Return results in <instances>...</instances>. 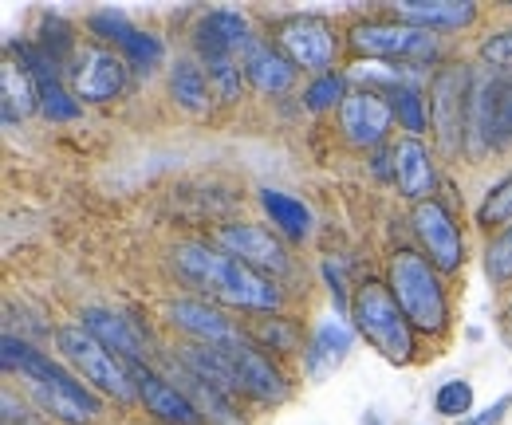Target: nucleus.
<instances>
[{
  "label": "nucleus",
  "mask_w": 512,
  "mask_h": 425,
  "mask_svg": "<svg viewBox=\"0 0 512 425\" xmlns=\"http://www.w3.org/2000/svg\"><path fill=\"white\" fill-rule=\"evenodd\" d=\"M241 67H245V79L253 83L260 95H284L296 83V63L288 60L284 52H276L272 44H253L245 52Z\"/></svg>",
  "instance_id": "obj_23"
},
{
  "label": "nucleus",
  "mask_w": 512,
  "mask_h": 425,
  "mask_svg": "<svg viewBox=\"0 0 512 425\" xmlns=\"http://www.w3.org/2000/svg\"><path fill=\"white\" fill-rule=\"evenodd\" d=\"M481 60L489 63V67L512 71V28H501V32L481 40Z\"/></svg>",
  "instance_id": "obj_34"
},
{
  "label": "nucleus",
  "mask_w": 512,
  "mask_h": 425,
  "mask_svg": "<svg viewBox=\"0 0 512 425\" xmlns=\"http://www.w3.org/2000/svg\"><path fill=\"white\" fill-rule=\"evenodd\" d=\"M351 343H355V335H351V327H347L343 319H323L320 327H316V335H312V343H308V351H304V370H308V378L323 382L335 366L347 359Z\"/></svg>",
  "instance_id": "obj_24"
},
{
  "label": "nucleus",
  "mask_w": 512,
  "mask_h": 425,
  "mask_svg": "<svg viewBox=\"0 0 512 425\" xmlns=\"http://www.w3.org/2000/svg\"><path fill=\"white\" fill-rule=\"evenodd\" d=\"M351 319H355V331L379 351L390 363H410L414 359V327L406 319V311L398 307L390 284H359L355 300H351Z\"/></svg>",
  "instance_id": "obj_5"
},
{
  "label": "nucleus",
  "mask_w": 512,
  "mask_h": 425,
  "mask_svg": "<svg viewBox=\"0 0 512 425\" xmlns=\"http://www.w3.org/2000/svg\"><path fill=\"white\" fill-rule=\"evenodd\" d=\"M351 48L367 60H434L442 40L430 28H414L402 20H367L351 28Z\"/></svg>",
  "instance_id": "obj_7"
},
{
  "label": "nucleus",
  "mask_w": 512,
  "mask_h": 425,
  "mask_svg": "<svg viewBox=\"0 0 512 425\" xmlns=\"http://www.w3.org/2000/svg\"><path fill=\"white\" fill-rule=\"evenodd\" d=\"M4 370H20L24 382H28V390H32V398L56 422L91 425L103 414L99 410V398L91 394L87 382H79V374H71L67 366L52 363L44 351H32L16 335H4Z\"/></svg>",
  "instance_id": "obj_2"
},
{
  "label": "nucleus",
  "mask_w": 512,
  "mask_h": 425,
  "mask_svg": "<svg viewBox=\"0 0 512 425\" xmlns=\"http://www.w3.org/2000/svg\"><path fill=\"white\" fill-rule=\"evenodd\" d=\"M351 91H347V83H343V75H316L312 79V87L304 91V103H308V111H331V107H343V99H347Z\"/></svg>",
  "instance_id": "obj_29"
},
{
  "label": "nucleus",
  "mask_w": 512,
  "mask_h": 425,
  "mask_svg": "<svg viewBox=\"0 0 512 425\" xmlns=\"http://www.w3.org/2000/svg\"><path fill=\"white\" fill-rule=\"evenodd\" d=\"M36 107H40V99H36V83H32L28 67L4 60L0 63V111H4V126H16L20 119H28Z\"/></svg>",
  "instance_id": "obj_25"
},
{
  "label": "nucleus",
  "mask_w": 512,
  "mask_h": 425,
  "mask_svg": "<svg viewBox=\"0 0 512 425\" xmlns=\"http://www.w3.org/2000/svg\"><path fill=\"white\" fill-rule=\"evenodd\" d=\"M434 410L449 422H457V418L465 422V414L473 410V386L465 378H446L438 386V394H434Z\"/></svg>",
  "instance_id": "obj_28"
},
{
  "label": "nucleus",
  "mask_w": 512,
  "mask_h": 425,
  "mask_svg": "<svg viewBox=\"0 0 512 425\" xmlns=\"http://www.w3.org/2000/svg\"><path fill=\"white\" fill-rule=\"evenodd\" d=\"M260 205L272 221V229L288 241H308L312 233V209L304 201H296L292 193H280V189H264L260 193Z\"/></svg>",
  "instance_id": "obj_26"
},
{
  "label": "nucleus",
  "mask_w": 512,
  "mask_h": 425,
  "mask_svg": "<svg viewBox=\"0 0 512 425\" xmlns=\"http://www.w3.org/2000/svg\"><path fill=\"white\" fill-rule=\"evenodd\" d=\"M276 36H280V52L296 67H304V71L327 75V67L335 63V48L339 44H335L331 24L320 20V16H288Z\"/></svg>",
  "instance_id": "obj_9"
},
{
  "label": "nucleus",
  "mask_w": 512,
  "mask_h": 425,
  "mask_svg": "<svg viewBox=\"0 0 512 425\" xmlns=\"http://www.w3.org/2000/svg\"><path fill=\"white\" fill-rule=\"evenodd\" d=\"M40 52L48 60L64 63L67 56L75 60V40H71V28H67L60 16H44V36H40Z\"/></svg>",
  "instance_id": "obj_32"
},
{
  "label": "nucleus",
  "mask_w": 512,
  "mask_h": 425,
  "mask_svg": "<svg viewBox=\"0 0 512 425\" xmlns=\"http://www.w3.org/2000/svg\"><path fill=\"white\" fill-rule=\"evenodd\" d=\"M170 91H174L178 107H186L190 115L209 111V95H213V87H209V71H205L197 60H190V56H182V60L170 67Z\"/></svg>",
  "instance_id": "obj_27"
},
{
  "label": "nucleus",
  "mask_w": 512,
  "mask_h": 425,
  "mask_svg": "<svg viewBox=\"0 0 512 425\" xmlns=\"http://www.w3.org/2000/svg\"><path fill=\"white\" fill-rule=\"evenodd\" d=\"M485 272L493 284L512 280V225L501 229V237H493V244L485 248Z\"/></svg>",
  "instance_id": "obj_33"
},
{
  "label": "nucleus",
  "mask_w": 512,
  "mask_h": 425,
  "mask_svg": "<svg viewBox=\"0 0 512 425\" xmlns=\"http://www.w3.org/2000/svg\"><path fill=\"white\" fill-rule=\"evenodd\" d=\"M465 142L473 158L512 146V71H481L469 91Z\"/></svg>",
  "instance_id": "obj_4"
},
{
  "label": "nucleus",
  "mask_w": 512,
  "mask_h": 425,
  "mask_svg": "<svg viewBox=\"0 0 512 425\" xmlns=\"http://www.w3.org/2000/svg\"><path fill=\"white\" fill-rule=\"evenodd\" d=\"M221 351L229 355L233 370L241 374V386H245L249 398H256V402H284V398H288V382H284V374L272 366L268 355H260L245 339H237V343H229V347H221Z\"/></svg>",
  "instance_id": "obj_18"
},
{
  "label": "nucleus",
  "mask_w": 512,
  "mask_h": 425,
  "mask_svg": "<svg viewBox=\"0 0 512 425\" xmlns=\"http://www.w3.org/2000/svg\"><path fill=\"white\" fill-rule=\"evenodd\" d=\"M390 292H394L398 307L406 311V319H410L414 331L442 335L449 327L446 288L438 280V268L426 256H418L410 248L394 252L390 256Z\"/></svg>",
  "instance_id": "obj_3"
},
{
  "label": "nucleus",
  "mask_w": 512,
  "mask_h": 425,
  "mask_svg": "<svg viewBox=\"0 0 512 425\" xmlns=\"http://www.w3.org/2000/svg\"><path fill=\"white\" fill-rule=\"evenodd\" d=\"M509 410H512V394H501V398H497L489 410H481L477 418H465L461 425H501V418H505Z\"/></svg>",
  "instance_id": "obj_35"
},
{
  "label": "nucleus",
  "mask_w": 512,
  "mask_h": 425,
  "mask_svg": "<svg viewBox=\"0 0 512 425\" xmlns=\"http://www.w3.org/2000/svg\"><path fill=\"white\" fill-rule=\"evenodd\" d=\"M12 48L20 52V63L28 67L32 83H36V99H40L44 119H52V122L79 119V99L60 83V71H56L60 63L48 60V56H44L40 48H32V44H12Z\"/></svg>",
  "instance_id": "obj_17"
},
{
  "label": "nucleus",
  "mask_w": 512,
  "mask_h": 425,
  "mask_svg": "<svg viewBox=\"0 0 512 425\" xmlns=\"http://www.w3.org/2000/svg\"><path fill=\"white\" fill-rule=\"evenodd\" d=\"M170 323L178 327V331H190L193 339H201V343H209V347H229V343H237V339H245L217 307L201 304V300H178V304H170Z\"/></svg>",
  "instance_id": "obj_19"
},
{
  "label": "nucleus",
  "mask_w": 512,
  "mask_h": 425,
  "mask_svg": "<svg viewBox=\"0 0 512 425\" xmlns=\"http://www.w3.org/2000/svg\"><path fill=\"white\" fill-rule=\"evenodd\" d=\"M253 335L268 351H280V355H288V351L300 347V331H296V323H288V319H260L253 327Z\"/></svg>",
  "instance_id": "obj_31"
},
{
  "label": "nucleus",
  "mask_w": 512,
  "mask_h": 425,
  "mask_svg": "<svg viewBox=\"0 0 512 425\" xmlns=\"http://www.w3.org/2000/svg\"><path fill=\"white\" fill-rule=\"evenodd\" d=\"M339 122H343V138L351 146H383V138L390 134L394 122V107L386 103L383 91H351L339 107Z\"/></svg>",
  "instance_id": "obj_16"
},
{
  "label": "nucleus",
  "mask_w": 512,
  "mask_h": 425,
  "mask_svg": "<svg viewBox=\"0 0 512 425\" xmlns=\"http://www.w3.org/2000/svg\"><path fill=\"white\" fill-rule=\"evenodd\" d=\"M217 244L229 256H237L241 264H249L253 272L268 276V280L272 276H288V268H292L284 244L276 241L264 225H225V229H217Z\"/></svg>",
  "instance_id": "obj_12"
},
{
  "label": "nucleus",
  "mask_w": 512,
  "mask_h": 425,
  "mask_svg": "<svg viewBox=\"0 0 512 425\" xmlns=\"http://www.w3.org/2000/svg\"><path fill=\"white\" fill-rule=\"evenodd\" d=\"M193 44H197V56L201 63H217V60H245V52L253 48L256 40L249 36V20L241 12H229V8H217V12H205L193 28Z\"/></svg>",
  "instance_id": "obj_14"
},
{
  "label": "nucleus",
  "mask_w": 512,
  "mask_h": 425,
  "mask_svg": "<svg viewBox=\"0 0 512 425\" xmlns=\"http://www.w3.org/2000/svg\"><path fill=\"white\" fill-rule=\"evenodd\" d=\"M130 378H134V390L142 398V406L166 425H201V410L190 402L186 390H178L174 382H166L162 374H154L146 363H130Z\"/></svg>",
  "instance_id": "obj_15"
},
{
  "label": "nucleus",
  "mask_w": 512,
  "mask_h": 425,
  "mask_svg": "<svg viewBox=\"0 0 512 425\" xmlns=\"http://www.w3.org/2000/svg\"><path fill=\"white\" fill-rule=\"evenodd\" d=\"M127 87V60L107 48H83L71 60V91L83 103H111Z\"/></svg>",
  "instance_id": "obj_10"
},
{
  "label": "nucleus",
  "mask_w": 512,
  "mask_h": 425,
  "mask_svg": "<svg viewBox=\"0 0 512 425\" xmlns=\"http://www.w3.org/2000/svg\"><path fill=\"white\" fill-rule=\"evenodd\" d=\"M87 28H91L99 40L115 44V48L123 52V60L134 63L138 71H154L158 63L166 60V44H162L154 32H142V28H134L127 16H123V12H115V8L87 16Z\"/></svg>",
  "instance_id": "obj_13"
},
{
  "label": "nucleus",
  "mask_w": 512,
  "mask_h": 425,
  "mask_svg": "<svg viewBox=\"0 0 512 425\" xmlns=\"http://www.w3.org/2000/svg\"><path fill=\"white\" fill-rule=\"evenodd\" d=\"M79 319H83V327H87L111 355H119L127 366L146 363V343H142V335L134 331L130 319L115 315V311H103V307H87Z\"/></svg>",
  "instance_id": "obj_20"
},
{
  "label": "nucleus",
  "mask_w": 512,
  "mask_h": 425,
  "mask_svg": "<svg viewBox=\"0 0 512 425\" xmlns=\"http://www.w3.org/2000/svg\"><path fill=\"white\" fill-rule=\"evenodd\" d=\"M363 425H383V422H379L375 414H367V418H363Z\"/></svg>",
  "instance_id": "obj_36"
},
{
  "label": "nucleus",
  "mask_w": 512,
  "mask_h": 425,
  "mask_svg": "<svg viewBox=\"0 0 512 425\" xmlns=\"http://www.w3.org/2000/svg\"><path fill=\"white\" fill-rule=\"evenodd\" d=\"M469 91L473 75L469 67H442L430 83V111L438 126V142L446 154H457L465 142V115H469Z\"/></svg>",
  "instance_id": "obj_8"
},
{
  "label": "nucleus",
  "mask_w": 512,
  "mask_h": 425,
  "mask_svg": "<svg viewBox=\"0 0 512 425\" xmlns=\"http://www.w3.org/2000/svg\"><path fill=\"white\" fill-rule=\"evenodd\" d=\"M56 343H60L64 359L75 366V374H79L87 386H95V390H103V394H111V398H119V402L138 398L127 363H123L119 355H111L83 323L60 327V331H56Z\"/></svg>",
  "instance_id": "obj_6"
},
{
  "label": "nucleus",
  "mask_w": 512,
  "mask_h": 425,
  "mask_svg": "<svg viewBox=\"0 0 512 425\" xmlns=\"http://www.w3.org/2000/svg\"><path fill=\"white\" fill-rule=\"evenodd\" d=\"M509 327H512V307H509Z\"/></svg>",
  "instance_id": "obj_37"
},
{
  "label": "nucleus",
  "mask_w": 512,
  "mask_h": 425,
  "mask_svg": "<svg viewBox=\"0 0 512 425\" xmlns=\"http://www.w3.org/2000/svg\"><path fill=\"white\" fill-rule=\"evenodd\" d=\"M174 264L182 272V280L205 292L209 300L229 307H245V311H276L280 307V288L253 272L249 264H241L237 256H229L225 248H209V244L186 241L174 248Z\"/></svg>",
  "instance_id": "obj_1"
},
{
  "label": "nucleus",
  "mask_w": 512,
  "mask_h": 425,
  "mask_svg": "<svg viewBox=\"0 0 512 425\" xmlns=\"http://www.w3.org/2000/svg\"><path fill=\"white\" fill-rule=\"evenodd\" d=\"M390 162H394V182L402 189V197H410L414 205L430 201V193H434V158L422 146V138H402L394 146Z\"/></svg>",
  "instance_id": "obj_21"
},
{
  "label": "nucleus",
  "mask_w": 512,
  "mask_h": 425,
  "mask_svg": "<svg viewBox=\"0 0 512 425\" xmlns=\"http://www.w3.org/2000/svg\"><path fill=\"white\" fill-rule=\"evenodd\" d=\"M477 221L489 225V229H493V225H505V229H509L512 225V174L501 185L489 189V197H485L481 209H477Z\"/></svg>",
  "instance_id": "obj_30"
},
{
  "label": "nucleus",
  "mask_w": 512,
  "mask_h": 425,
  "mask_svg": "<svg viewBox=\"0 0 512 425\" xmlns=\"http://www.w3.org/2000/svg\"><path fill=\"white\" fill-rule=\"evenodd\" d=\"M410 221H414V233H418L422 248L430 252V264L438 272H457L465 260V241H461V229L453 225V217L446 213V205L430 197V201L414 205Z\"/></svg>",
  "instance_id": "obj_11"
},
{
  "label": "nucleus",
  "mask_w": 512,
  "mask_h": 425,
  "mask_svg": "<svg viewBox=\"0 0 512 425\" xmlns=\"http://www.w3.org/2000/svg\"><path fill=\"white\" fill-rule=\"evenodd\" d=\"M390 8L402 24L430 28V32L434 28H465L477 16V4H469V0H394Z\"/></svg>",
  "instance_id": "obj_22"
}]
</instances>
